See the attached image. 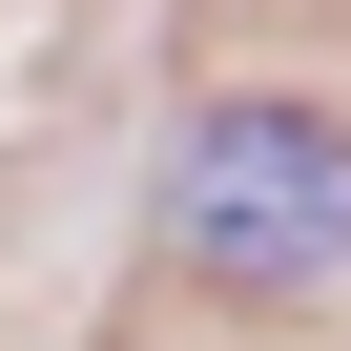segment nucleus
I'll list each match as a JSON object with an SVG mask.
<instances>
[{
    "label": "nucleus",
    "instance_id": "nucleus-1",
    "mask_svg": "<svg viewBox=\"0 0 351 351\" xmlns=\"http://www.w3.org/2000/svg\"><path fill=\"white\" fill-rule=\"evenodd\" d=\"M165 248L207 289H330L351 269V124H310V104H186L165 124Z\"/></svg>",
    "mask_w": 351,
    "mask_h": 351
}]
</instances>
